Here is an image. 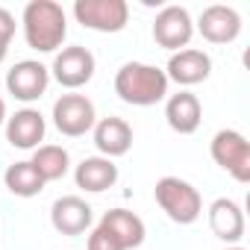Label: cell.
I'll return each instance as SVG.
<instances>
[{
  "label": "cell",
  "mask_w": 250,
  "mask_h": 250,
  "mask_svg": "<svg viewBox=\"0 0 250 250\" xmlns=\"http://www.w3.org/2000/svg\"><path fill=\"white\" fill-rule=\"evenodd\" d=\"M53 124L62 136H71V139H80L85 133L94 130L97 124V112H94V103L85 97V94H62L56 103H53Z\"/></svg>",
  "instance_id": "5"
},
{
  "label": "cell",
  "mask_w": 250,
  "mask_h": 250,
  "mask_svg": "<svg viewBox=\"0 0 250 250\" xmlns=\"http://www.w3.org/2000/svg\"><path fill=\"white\" fill-rule=\"evenodd\" d=\"M74 180H77V188L100 194V191H106L118 183V165L106 156H88L77 165Z\"/></svg>",
  "instance_id": "18"
},
{
  "label": "cell",
  "mask_w": 250,
  "mask_h": 250,
  "mask_svg": "<svg viewBox=\"0 0 250 250\" xmlns=\"http://www.w3.org/2000/svg\"><path fill=\"white\" fill-rule=\"evenodd\" d=\"M50 85V68H44L42 62L36 59H24L18 65L9 68L6 74V88L15 100H24V103H33L39 100Z\"/></svg>",
  "instance_id": "9"
},
{
  "label": "cell",
  "mask_w": 250,
  "mask_h": 250,
  "mask_svg": "<svg viewBox=\"0 0 250 250\" xmlns=\"http://www.w3.org/2000/svg\"><path fill=\"white\" fill-rule=\"evenodd\" d=\"M47 121L39 109H18L12 118H6V139L18 150H36L39 142H44Z\"/></svg>",
  "instance_id": "12"
},
{
  "label": "cell",
  "mask_w": 250,
  "mask_h": 250,
  "mask_svg": "<svg viewBox=\"0 0 250 250\" xmlns=\"http://www.w3.org/2000/svg\"><path fill=\"white\" fill-rule=\"evenodd\" d=\"M209 150H212L215 165L232 174V180L250 183V145L238 130H218Z\"/></svg>",
  "instance_id": "6"
},
{
  "label": "cell",
  "mask_w": 250,
  "mask_h": 250,
  "mask_svg": "<svg viewBox=\"0 0 250 250\" xmlns=\"http://www.w3.org/2000/svg\"><path fill=\"white\" fill-rule=\"evenodd\" d=\"M53 80L62 85V88H83L91 77H94V56L88 47H80V44H71V47H62L53 59Z\"/></svg>",
  "instance_id": "7"
},
{
  "label": "cell",
  "mask_w": 250,
  "mask_h": 250,
  "mask_svg": "<svg viewBox=\"0 0 250 250\" xmlns=\"http://www.w3.org/2000/svg\"><path fill=\"white\" fill-rule=\"evenodd\" d=\"M194 36V21L183 6H165L153 21V39L165 50H186Z\"/></svg>",
  "instance_id": "8"
},
{
  "label": "cell",
  "mask_w": 250,
  "mask_h": 250,
  "mask_svg": "<svg viewBox=\"0 0 250 250\" xmlns=\"http://www.w3.org/2000/svg\"><path fill=\"white\" fill-rule=\"evenodd\" d=\"M12 36H15V15H12L9 9L0 6V62H3L6 53H9V42H12Z\"/></svg>",
  "instance_id": "21"
},
{
  "label": "cell",
  "mask_w": 250,
  "mask_h": 250,
  "mask_svg": "<svg viewBox=\"0 0 250 250\" xmlns=\"http://www.w3.org/2000/svg\"><path fill=\"white\" fill-rule=\"evenodd\" d=\"M3 183H6V188H9L15 197H36V194H42V188L47 186V183L39 177V171L33 168V162H12V165L6 168V174H3Z\"/></svg>",
  "instance_id": "20"
},
{
  "label": "cell",
  "mask_w": 250,
  "mask_h": 250,
  "mask_svg": "<svg viewBox=\"0 0 250 250\" xmlns=\"http://www.w3.org/2000/svg\"><path fill=\"white\" fill-rule=\"evenodd\" d=\"M24 39L39 53H53L68 36V15L53 0H33L24 6Z\"/></svg>",
  "instance_id": "1"
},
{
  "label": "cell",
  "mask_w": 250,
  "mask_h": 250,
  "mask_svg": "<svg viewBox=\"0 0 250 250\" xmlns=\"http://www.w3.org/2000/svg\"><path fill=\"white\" fill-rule=\"evenodd\" d=\"M74 18L94 33H121L130 21L127 0H77Z\"/></svg>",
  "instance_id": "4"
},
{
  "label": "cell",
  "mask_w": 250,
  "mask_h": 250,
  "mask_svg": "<svg viewBox=\"0 0 250 250\" xmlns=\"http://www.w3.org/2000/svg\"><path fill=\"white\" fill-rule=\"evenodd\" d=\"M209 227L221 241L238 244L244 238V212H241V206L229 197H218L209 206Z\"/></svg>",
  "instance_id": "17"
},
{
  "label": "cell",
  "mask_w": 250,
  "mask_h": 250,
  "mask_svg": "<svg viewBox=\"0 0 250 250\" xmlns=\"http://www.w3.org/2000/svg\"><path fill=\"white\" fill-rule=\"evenodd\" d=\"M212 74V59L209 53L197 50V47H186V50H177L171 59H168V83L174 80L177 85H197L203 83L206 77Z\"/></svg>",
  "instance_id": "13"
},
{
  "label": "cell",
  "mask_w": 250,
  "mask_h": 250,
  "mask_svg": "<svg viewBox=\"0 0 250 250\" xmlns=\"http://www.w3.org/2000/svg\"><path fill=\"white\" fill-rule=\"evenodd\" d=\"M97 227H100L103 232H109L124 250L142 247V244H145V235H147L145 221H142L136 212H130V209H109V212L100 218Z\"/></svg>",
  "instance_id": "14"
},
{
  "label": "cell",
  "mask_w": 250,
  "mask_h": 250,
  "mask_svg": "<svg viewBox=\"0 0 250 250\" xmlns=\"http://www.w3.org/2000/svg\"><path fill=\"white\" fill-rule=\"evenodd\" d=\"M197 30L200 36L209 42V44H229L238 39L241 33V15L232 9V6H206L200 12V21H197Z\"/></svg>",
  "instance_id": "10"
},
{
  "label": "cell",
  "mask_w": 250,
  "mask_h": 250,
  "mask_svg": "<svg viewBox=\"0 0 250 250\" xmlns=\"http://www.w3.org/2000/svg\"><path fill=\"white\" fill-rule=\"evenodd\" d=\"M165 121H168V127L174 133H180V136L197 133L200 121H203V106H200L197 94H191V91L171 94L168 103H165Z\"/></svg>",
  "instance_id": "16"
},
{
  "label": "cell",
  "mask_w": 250,
  "mask_h": 250,
  "mask_svg": "<svg viewBox=\"0 0 250 250\" xmlns=\"http://www.w3.org/2000/svg\"><path fill=\"white\" fill-rule=\"evenodd\" d=\"M115 94L130 106H156L168 94V77L156 65L127 62L115 74Z\"/></svg>",
  "instance_id": "2"
},
{
  "label": "cell",
  "mask_w": 250,
  "mask_h": 250,
  "mask_svg": "<svg viewBox=\"0 0 250 250\" xmlns=\"http://www.w3.org/2000/svg\"><path fill=\"white\" fill-rule=\"evenodd\" d=\"M159 209L174 221V224H194L203 212V197L200 191L180 177H162L153 188Z\"/></svg>",
  "instance_id": "3"
},
{
  "label": "cell",
  "mask_w": 250,
  "mask_h": 250,
  "mask_svg": "<svg viewBox=\"0 0 250 250\" xmlns=\"http://www.w3.org/2000/svg\"><path fill=\"white\" fill-rule=\"evenodd\" d=\"M85 250H124V247H121L109 232H103L100 227H94V229H91V235H88Z\"/></svg>",
  "instance_id": "22"
},
{
  "label": "cell",
  "mask_w": 250,
  "mask_h": 250,
  "mask_svg": "<svg viewBox=\"0 0 250 250\" xmlns=\"http://www.w3.org/2000/svg\"><path fill=\"white\" fill-rule=\"evenodd\" d=\"M91 221H94L91 206L77 194L59 197L53 203V209H50V224L62 235H83L85 229H91Z\"/></svg>",
  "instance_id": "11"
},
{
  "label": "cell",
  "mask_w": 250,
  "mask_h": 250,
  "mask_svg": "<svg viewBox=\"0 0 250 250\" xmlns=\"http://www.w3.org/2000/svg\"><path fill=\"white\" fill-rule=\"evenodd\" d=\"M94 147L106 159L130 153V147H133V127L124 118H115V115L100 118L94 124Z\"/></svg>",
  "instance_id": "15"
},
{
  "label": "cell",
  "mask_w": 250,
  "mask_h": 250,
  "mask_svg": "<svg viewBox=\"0 0 250 250\" xmlns=\"http://www.w3.org/2000/svg\"><path fill=\"white\" fill-rule=\"evenodd\" d=\"M227 250H244V247H238V244H232V247H227Z\"/></svg>",
  "instance_id": "24"
},
{
  "label": "cell",
  "mask_w": 250,
  "mask_h": 250,
  "mask_svg": "<svg viewBox=\"0 0 250 250\" xmlns=\"http://www.w3.org/2000/svg\"><path fill=\"white\" fill-rule=\"evenodd\" d=\"M30 162H33V168L39 171V177H42L44 183L62 180V177L68 174V168H71V156H68V150L59 147V145H39Z\"/></svg>",
  "instance_id": "19"
},
{
  "label": "cell",
  "mask_w": 250,
  "mask_h": 250,
  "mask_svg": "<svg viewBox=\"0 0 250 250\" xmlns=\"http://www.w3.org/2000/svg\"><path fill=\"white\" fill-rule=\"evenodd\" d=\"M3 124H6V100L0 97V127H3Z\"/></svg>",
  "instance_id": "23"
}]
</instances>
